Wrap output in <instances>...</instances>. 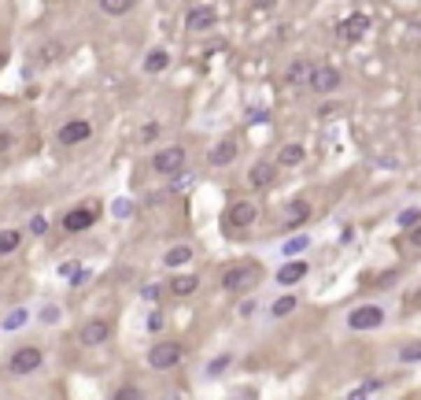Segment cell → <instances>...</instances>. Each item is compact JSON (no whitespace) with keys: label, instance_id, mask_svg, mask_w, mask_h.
Instances as JSON below:
<instances>
[{"label":"cell","instance_id":"obj_1","mask_svg":"<svg viewBox=\"0 0 421 400\" xmlns=\"http://www.w3.org/2000/svg\"><path fill=\"white\" fill-rule=\"evenodd\" d=\"M189 167V152H185V145H166V149H159L152 156V171L155 174H163V178H174V174H181Z\"/></svg>","mask_w":421,"mask_h":400},{"label":"cell","instance_id":"obj_2","mask_svg":"<svg viewBox=\"0 0 421 400\" xmlns=\"http://www.w3.org/2000/svg\"><path fill=\"white\" fill-rule=\"evenodd\" d=\"M255 282H259V263H236V267L222 270L218 286L226 293H244V289H252Z\"/></svg>","mask_w":421,"mask_h":400},{"label":"cell","instance_id":"obj_3","mask_svg":"<svg viewBox=\"0 0 421 400\" xmlns=\"http://www.w3.org/2000/svg\"><path fill=\"white\" fill-rule=\"evenodd\" d=\"M185 359V345L181 341H155L148 348V367L152 371H174Z\"/></svg>","mask_w":421,"mask_h":400},{"label":"cell","instance_id":"obj_4","mask_svg":"<svg viewBox=\"0 0 421 400\" xmlns=\"http://www.w3.org/2000/svg\"><path fill=\"white\" fill-rule=\"evenodd\" d=\"M45 364V352L37 345H19L15 352H11L8 359V374H15V378H26V374H34V371H41Z\"/></svg>","mask_w":421,"mask_h":400},{"label":"cell","instance_id":"obj_5","mask_svg":"<svg viewBox=\"0 0 421 400\" xmlns=\"http://www.w3.org/2000/svg\"><path fill=\"white\" fill-rule=\"evenodd\" d=\"M340 82H344V78H340V71L329 67V63H314V71L307 74V89H311V93H318V97L336 93Z\"/></svg>","mask_w":421,"mask_h":400},{"label":"cell","instance_id":"obj_6","mask_svg":"<svg viewBox=\"0 0 421 400\" xmlns=\"http://www.w3.org/2000/svg\"><path fill=\"white\" fill-rule=\"evenodd\" d=\"M259 223V208L255 200H233L226 208V226L233 230V234H241V230H252Z\"/></svg>","mask_w":421,"mask_h":400},{"label":"cell","instance_id":"obj_7","mask_svg":"<svg viewBox=\"0 0 421 400\" xmlns=\"http://www.w3.org/2000/svg\"><path fill=\"white\" fill-rule=\"evenodd\" d=\"M366 34H370V15H366V11H351L348 19L336 22V41H344V45L362 41Z\"/></svg>","mask_w":421,"mask_h":400},{"label":"cell","instance_id":"obj_8","mask_svg":"<svg viewBox=\"0 0 421 400\" xmlns=\"http://www.w3.org/2000/svg\"><path fill=\"white\" fill-rule=\"evenodd\" d=\"M385 308L380 304H359V308H351L348 312V326L351 330H377V326H385Z\"/></svg>","mask_w":421,"mask_h":400},{"label":"cell","instance_id":"obj_9","mask_svg":"<svg viewBox=\"0 0 421 400\" xmlns=\"http://www.w3.org/2000/svg\"><path fill=\"white\" fill-rule=\"evenodd\" d=\"M89 137H93V123H89V119H71V123H63L59 130H56V141H59L63 149L85 145Z\"/></svg>","mask_w":421,"mask_h":400},{"label":"cell","instance_id":"obj_10","mask_svg":"<svg viewBox=\"0 0 421 400\" xmlns=\"http://www.w3.org/2000/svg\"><path fill=\"white\" fill-rule=\"evenodd\" d=\"M215 27H218V11L210 8V4L189 8V15H185V30L189 34H207V30H215Z\"/></svg>","mask_w":421,"mask_h":400},{"label":"cell","instance_id":"obj_11","mask_svg":"<svg viewBox=\"0 0 421 400\" xmlns=\"http://www.w3.org/2000/svg\"><path fill=\"white\" fill-rule=\"evenodd\" d=\"M78 341H82L85 348L108 345V341H111V322H108V319H89V322H82V330H78Z\"/></svg>","mask_w":421,"mask_h":400},{"label":"cell","instance_id":"obj_12","mask_svg":"<svg viewBox=\"0 0 421 400\" xmlns=\"http://www.w3.org/2000/svg\"><path fill=\"white\" fill-rule=\"evenodd\" d=\"M93 223H97V212L93 208H71L67 215L59 219V226L67 230V234H85Z\"/></svg>","mask_w":421,"mask_h":400},{"label":"cell","instance_id":"obj_13","mask_svg":"<svg viewBox=\"0 0 421 400\" xmlns=\"http://www.w3.org/2000/svg\"><path fill=\"white\" fill-rule=\"evenodd\" d=\"M236 156H241V145H236L233 137H222L218 145L207 152V167H229Z\"/></svg>","mask_w":421,"mask_h":400},{"label":"cell","instance_id":"obj_14","mask_svg":"<svg viewBox=\"0 0 421 400\" xmlns=\"http://www.w3.org/2000/svg\"><path fill=\"white\" fill-rule=\"evenodd\" d=\"M273 178H278V163L259 160L252 171H248V186H252V189H270V186H273Z\"/></svg>","mask_w":421,"mask_h":400},{"label":"cell","instance_id":"obj_15","mask_svg":"<svg viewBox=\"0 0 421 400\" xmlns=\"http://www.w3.org/2000/svg\"><path fill=\"white\" fill-rule=\"evenodd\" d=\"M311 275V263L307 260H288L285 267H278V286H296Z\"/></svg>","mask_w":421,"mask_h":400},{"label":"cell","instance_id":"obj_16","mask_svg":"<svg viewBox=\"0 0 421 400\" xmlns=\"http://www.w3.org/2000/svg\"><path fill=\"white\" fill-rule=\"evenodd\" d=\"M192 244H170V249L163 252V267H170V270H178V267H189L192 263Z\"/></svg>","mask_w":421,"mask_h":400},{"label":"cell","instance_id":"obj_17","mask_svg":"<svg viewBox=\"0 0 421 400\" xmlns=\"http://www.w3.org/2000/svg\"><path fill=\"white\" fill-rule=\"evenodd\" d=\"M170 48H152L148 56H144V74H163L166 67H170Z\"/></svg>","mask_w":421,"mask_h":400},{"label":"cell","instance_id":"obj_18","mask_svg":"<svg viewBox=\"0 0 421 400\" xmlns=\"http://www.w3.org/2000/svg\"><path fill=\"white\" fill-rule=\"evenodd\" d=\"M166 289H170V296H192L196 289H200V278L196 275H174Z\"/></svg>","mask_w":421,"mask_h":400},{"label":"cell","instance_id":"obj_19","mask_svg":"<svg viewBox=\"0 0 421 400\" xmlns=\"http://www.w3.org/2000/svg\"><path fill=\"white\" fill-rule=\"evenodd\" d=\"M314 71V63L307 60V56H299V60H292L288 63V71H285V82L288 85H299V82H307V74Z\"/></svg>","mask_w":421,"mask_h":400},{"label":"cell","instance_id":"obj_20","mask_svg":"<svg viewBox=\"0 0 421 400\" xmlns=\"http://www.w3.org/2000/svg\"><path fill=\"white\" fill-rule=\"evenodd\" d=\"M307 219H311V204H307V200H292V204H288V223H285V230L304 226Z\"/></svg>","mask_w":421,"mask_h":400},{"label":"cell","instance_id":"obj_21","mask_svg":"<svg viewBox=\"0 0 421 400\" xmlns=\"http://www.w3.org/2000/svg\"><path fill=\"white\" fill-rule=\"evenodd\" d=\"M304 156H307L304 145H285L278 152V167H296V163H304Z\"/></svg>","mask_w":421,"mask_h":400},{"label":"cell","instance_id":"obj_22","mask_svg":"<svg viewBox=\"0 0 421 400\" xmlns=\"http://www.w3.org/2000/svg\"><path fill=\"white\" fill-rule=\"evenodd\" d=\"M97 4H100V11H104V15L118 19V15H126V11H134V4H137V0H97Z\"/></svg>","mask_w":421,"mask_h":400},{"label":"cell","instance_id":"obj_23","mask_svg":"<svg viewBox=\"0 0 421 400\" xmlns=\"http://www.w3.org/2000/svg\"><path fill=\"white\" fill-rule=\"evenodd\" d=\"M296 308H299V301H296L292 293H285V296H278V301L270 304V315H273V319H285V315H292Z\"/></svg>","mask_w":421,"mask_h":400},{"label":"cell","instance_id":"obj_24","mask_svg":"<svg viewBox=\"0 0 421 400\" xmlns=\"http://www.w3.org/2000/svg\"><path fill=\"white\" fill-rule=\"evenodd\" d=\"M22 244V234L19 230H0V256H11Z\"/></svg>","mask_w":421,"mask_h":400},{"label":"cell","instance_id":"obj_25","mask_svg":"<svg viewBox=\"0 0 421 400\" xmlns=\"http://www.w3.org/2000/svg\"><path fill=\"white\" fill-rule=\"evenodd\" d=\"M229 364H233V352H222V356H215V359H210V364H207V371H204V374H207V378H218V374L226 371Z\"/></svg>","mask_w":421,"mask_h":400},{"label":"cell","instance_id":"obj_26","mask_svg":"<svg viewBox=\"0 0 421 400\" xmlns=\"http://www.w3.org/2000/svg\"><path fill=\"white\" fill-rule=\"evenodd\" d=\"M26 319H30V312H26V308H15V312L4 315V322H0V326H4V330H19Z\"/></svg>","mask_w":421,"mask_h":400},{"label":"cell","instance_id":"obj_27","mask_svg":"<svg viewBox=\"0 0 421 400\" xmlns=\"http://www.w3.org/2000/svg\"><path fill=\"white\" fill-rule=\"evenodd\" d=\"M399 359H403V364H421V341L403 345V348H399Z\"/></svg>","mask_w":421,"mask_h":400},{"label":"cell","instance_id":"obj_28","mask_svg":"<svg viewBox=\"0 0 421 400\" xmlns=\"http://www.w3.org/2000/svg\"><path fill=\"white\" fill-rule=\"evenodd\" d=\"M380 389V378H370V382H362V385H355V389L348 393L351 400H359V396H373Z\"/></svg>","mask_w":421,"mask_h":400},{"label":"cell","instance_id":"obj_29","mask_svg":"<svg viewBox=\"0 0 421 400\" xmlns=\"http://www.w3.org/2000/svg\"><path fill=\"white\" fill-rule=\"evenodd\" d=\"M59 315H63V312H59V304H45V308H41V315H37V319H41L45 326H52V322H59Z\"/></svg>","mask_w":421,"mask_h":400},{"label":"cell","instance_id":"obj_30","mask_svg":"<svg viewBox=\"0 0 421 400\" xmlns=\"http://www.w3.org/2000/svg\"><path fill=\"white\" fill-rule=\"evenodd\" d=\"M311 249V237H292L285 244V256H296V252H307Z\"/></svg>","mask_w":421,"mask_h":400},{"label":"cell","instance_id":"obj_31","mask_svg":"<svg viewBox=\"0 0 421 400\" xmlns=\"http://www.w3.org/2000/svg\"><path fill=\"white\" fill-rule=\"evenodd\" d=\"M159 134H163L159 123H144V126H141V141H144V145H152V141L159 137Z\"/></svg>","mask_w":421,"mask_h":400},{"label":"cell","instance_id":"obj_32","mask_svg":"<svg viewBox=\"0 0 421 400\" xmlns=\"http://www.w3.org/2000/svg\"><path fill=\"white\" fill-rule=\"evenodd\" d=\"M30 234H34V237H45V234H48V219H45V215H34V219H30Z\"/></svg>","mask_w":421,"mask_h":400},{"label":"cell","instance_id":"obj_33","mask_svg":"<svg viewBox=\"0 0 421 400\" xmlns=\"http://www.w3.org/2000/svg\"><path fill=\"white\" fill-rule=\"evenodd\" d=\"M59 53H63V45H59V41H48V45L41 48V60L52 63V60H59Z\"/></svg>","mask_w":421,"mask_h":400},{"label":"cell","instance_id":"obj_34","mask_svg":"<svg viewBox=\"0 0 421 400\" xmlns=\"http://www.w3.org/2000/svg\"><path fill=\"white\" fill-rule=\"evenodd\" d=\"M11 149H15V134H11V130H0V156H8Z\"/></svg>","mask_w":421,"mask_h":400},{"label":"cell","instance_id":"obj_35","mask_svg":"<svg viewBox=\"0 0 421 400\" xmlns=\"http://www.w3.org/2000/svg\"><path fill=\"white\" fill-rule=\"evenodd\" d=\"M418 219H421V212H418V208H406V212L399 215V226H403V230H411V226L418 223Z\"/></svg>","mask_w":421,"mask_h":400},{"label":"cell","instance_id":"obj_36","mask_svg":"<svg viewBox=\"0 0 421 400\" xmlns=\"http://www.w3.org/2000/svg\"><path fill=\"white\" fill-rule=\"evenodd\" d=\"M236 315H241V319H252V315H255V301H244L241 308H236Z\"/></svg>","mask_w":421,"mask_h":400},{"label":"cell","instance_id":"obj_37","mask_svg":"<svg viewBox=\"0 0 421 400\" xmlns=\"http://www.w3.org/2000/svg\"><path fill=\"white\" fill-rule=\"evenodd\" d=\"M411 244H414V249H421V219L411 226Z\"/></svg>","mask_w":421,"mask_h":400},{"label":"cell","instance_id":"obj_38","mask_svg":"<svg viewBox=\"0 0 421 400\" xmlns=\"http://www.w3.org/2000/svg\"><path fill=\"white\" fill-rule=\"evenodd\" d=\"M148 330H163V312H152L148 315Z\"/></svg>","mask_w":421,"mask_h":400},{"label":"cell","instance_id":"obj_39","mask_svg":"<svg viewBox=\"0 0 421 400\" xmlns=\"http://www.w3.org/2000/svg\"><path fill=\"white\" fill-rule=\"evenodd\" d=\"M115 396H118V400H129V396H141V389H134V385H126V389H118Z\"/></svg>","mask_w":421,"mask_h":400},{"label":"cell","instance_id":"obj_40","mask_svg":"<svg viewBox=\"0 0 421 400\" xmlns=\"http://www.w3.org/2000/svg\"><path fill=\"white\" fill-rule=\"evenodd\" d=\"M333 111H340V104H333V100H325V104L318 108V115H333Z\"/></svg>","mask_w":421,"mask_h":400},{"label":"cell","instance_id":"obj_41","mask_svg":"<svg viewBox=\"0 0 421 400\" xmlns=\"http://www.w3.org/2000/svg\"><path fill=\"white\" fill-rule=\"evenodd\" d=\"M266 4H278V0H255V8H266Z\"/></svg>","mask_w":421,"mask_h":400},{"label":"cell","instance_id":"obj_42","mask_svg":"<svg viewBox=\"0 0 421 400\" xmlns=\"http://www.w3.org/2000/svg\"><path fill=\"white\" fill-rule=\"evenodd\" d=\"M411 308H421V293H414V301H411Z\"/></svg>","mask_w":421,"mask_h":400},{"label":"cell","instance_id":"obj_43","mask_svg":"<svg viewBox=\"0 0 421 400\" xmlns=\"http://www.w3.org/2000/svg\"><path fill=\"white\" fill-rule=\"evenodd\" d=\"M4 63H8V53H0V71H4Z\"/></svg>","mask_w":421,"mask_h":400},{"label":"cell","instance_id":"obj_44","mask_svg":"<svg viewBox=\"0 0 421 400\" xmlns=\"http://www.w3.org/2000/svg\"><path fill=\"white\" fill-rule=\"evenodd\" d=\"M418 111H421V100H418Z\"/></svg>","mask_w":421,"mask_h":400}]
</instances>
